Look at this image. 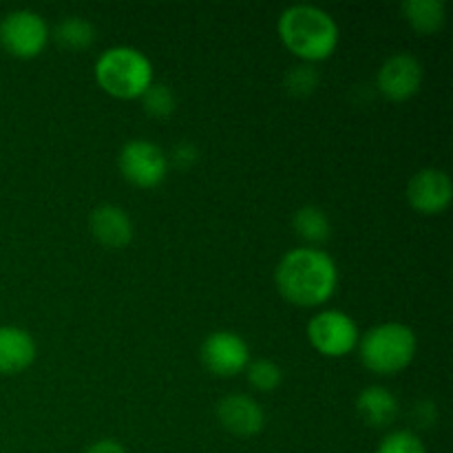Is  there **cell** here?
Masks as SVG:
<instances>
[{"label":"cell","mask_w":453,"mask_h":453,"mask_svg":"<svg viewBox=\"0 0 453 453\" xmlns=\"http://www.w3.org/2000/svg\"><path fill=\"white\" fill-rule=\"evenodd\" d=\"M118 166L124 180L137 188H155L168 175V155L150 140H131L122 146Z\"/></svg>","instance_id":"obj_7"},{"label":"cell","mask_w":453,"mask_h":453,"mask_svg":"<svg viewBox=\"0 0 453 453\" xmlns=\"http://www.w3.org/2000/svg\"><path fill=\"white\" fill-rule=\"evenodd\" d=\"M292 228L310 246L327 242L332 237V224L327 219L326 211L319 206H303L292 217Z\"/></svg>","instance_id":"obj_15"},{"label":"cell","mask_w":453,"mask_h":453,"mask_svg":"<svg viewBox=\"0 0 453 453\" xmlns=\"http://www.w3.org/2000/svg\"><path fill=\"white\" fill-rule=\"evenodd\" d=\"M403 13L418 34H436L445 25V4L441 0H407Z\"/></svg>","instance_id":"obj_16"},{"label":"cell","mask_w":453,"mask_h":453,"mask_svg":"<svg viewBox=\"0 0 453 453\" xmlns=\"http://www.w3.org/2000/svg\"><path fill=\"white\" fill-rule=\"evenodd\" d=\"M274 281L286 301L299 308H317L334 296L339 268L321 248H295L281 257L274 270Z\"/></svg>","instance_id":"obj_1"},{"label":"cell","mask_w":453,"mask_h":453,"mask_svg":"<svg viewBox=\"0 0 453 453\" xmlns=\"http://www.w3.org/2000/svg\"><path fill=\"white\" fill-rule=\"evenodd\" d=\"M35 341L18 326H0V374L13 376L35 361Z\"/></svg>","instance_id":"obj_13"},{"label":"cell","mask_w":453,"mask_h":453,"mask_svg":"<svg viewBox=\"0 0 453 453\" xmlns=\"http://www.w3.org/2000/svg\"><path fill=\"white\" fill-rule=\"evenodd\" d=\"M308 339L323 357L341 358L358 348L361 332L357 321L343 310H323L308 323Z\"/></svg>","instance_id":"obj_6"},{"label":"cell","mask_w":453,"mask_h":453,"mask_svg":"<svg viewBox=\"0 0 453 453\" xmlns=\"http://www.w3.org/2000/svg\"><path fill=\"white\" fill-rule=\"evenodd\" d=\"M202 363L211 374L233 379V376L246 372L248 363H250V348L237 332L217 330L203 339Z\"/></svg>","instance_id":"obj_8"},{"label":"cell","mask_w":453,"mask_h":453,"mask_svg":"<svg viewBox=\"0 0 453 453\" xmlns=\"http://www.w3.org/2000/svg\"><path fill=\"white\" fill-rule=\"evenodd\" d=\"M49 38L51 31L47 20L31 9H16L0 20V44L9 56L20 60L40 56Z\"/></svg>","instance_id":"obj_5"},{"label":"cell","mask_w":453,"mask_h":453,"mask_svg":"<svg viewBox=\"0 0 453 453\" xmlns=\"http://www.w3.org/2000/svg\"><path fill=\"white\" fill-rule=\"evenodd\" d=\"M88 228H91L96 242L102 243L104 248H111V250H119V248L128 246L133 242V234H135L128 212L122 206H115V203L97 206L91 212Z\"/></svg>","instance_id":"obj_12"},{"label":"cell","mask_w":453,"mask_h":453,"mask_svg":"<svg viewBox=\"0 0 453 453\" xmlns=\"http://www.w3.org/2000/svg\"><path fill=\"white\" fill-rule=\"evenodd\" d=\"M423 65L410 51L389 56L376 75V87L388 100L405 102L420 91L423 84Z\"/></svg>","instance_id":"obj_9"},{"label":"cell","mask_w":453,"mask_h":453,"mask_svg":"<svg viewBox=\"0 0 453 453\" xmlns=\"http://www.w3.org/2000/svg\"><path fill=\"white\" fill-rule=\"evenodd\" d=\"M407 199L420 215H441L453 199L451 177L441 168H423L410 180Z\"/></svg>","instance_id":"obj_10"},{"label":"cell","mask_w":453,"mask_h":453,"mask_svg":"<svg viewBox=\"0 0 453 453\" xmlns=\"http://www.w3.org/2000/svg\"><path fill=\"white\" fill-rule=\"evenodd\" d=\"M217 418L233 436L250 438L264 429V407L248 394H228L217 403Z\"/></svg>","instance_id":"obj_11"},{"label":"cell","mask_w":453,"mask_h":453,"mask_svg":"<svg viewBox=\"0 0 453 453\" xmlns=\"http://www.w3.org/2000/svg\"><path fill=\"white\" fill-rule=\"evenodd\" d=\"M376 453H427L423 441L410 429H396L380 441Z\"/></svg>","instance_id":"obj_21"},{"label":"cell","mask_w":453,"mask_h":453,"mask_svg":"<svg viewBox=\"0 0 453 453\" xmlns=\"http://www.w3.org/2000/svg\"><path fill=\"white\" fill-rule=\"evenodd\" d=\"M319 87V73L312 65H299L292 66L286 75V88L288 93L296 97H305L312 96Z\"/></svg>","instance_id":"obj_20"},{"label":"cell","mask_w":453,"mask_h":453,"mask_svg":"<svg viewBox=\"0 0 453 453\" xmlns=\"http://www.w3.org/2000/svg\"><path fill=\"white\" fill-rule=\"evenodd\" d=\"M357 411L370 427L383 429L398 418L401 407H398V398L388 388L372 385L358 394Z\"/></svg>","instance_id":"obj_14"},{"label":"cell","mask_w":453,"mask_h":453,"mask_svg":"<svg viewBox=\"0 0 453 453\" xmlns=\"http://www.w3.org/2000/svg\"><path fill=\"white\" fill-rule=\"evenodd\" d=\"M140 100L142 104H144V111L150 115V118H168L177 106L173 88L162 82L150 84V87L142 93Z\"/></svg>","instance_id":"obj_18"},{"label":"cell","mask_w":453,"mask_h":453,"mask_svg":"<svg viewBox=\"0 0 453 453\" xmlns=\"http://www.w3.org/2000/svg\"><path fill=\"white\" fill-rule=\"evenodd\" d=\"M171 157L173 159H168V162L177 164V166H193L195 159H197V149H195V144H190V142H180V144L173 149Z\"/></svg>","instance_id":"obj_22"},{"label":"cell","mask_w":453,"mask_h":453,"mask_svg":"<svg viewBox=\"0 0 453 453\" xmlns=\"http://www.w3.org/2000/svg\"><path fill=\"white\" fill-rule=\"evenodd\" d=\"M418 339L405 323H380L372 327L358 341V354L363 365L380 376H392L405 370L416 357Z\"/></svg>","instance_id":"obj_4"},{"label":"cell","mask_w":453,"mask_h":453,"mask_svg":"<svg viewBox=\"0 0 453 453\" xmlns=\"http://www.w3.org/2000/svg\"><path fill=\"white\" fill-rule=\"evenodd\" d=\"M96 82L102 91L119 100H135L155 82L153 62L140 49L118 44L100 53L93 66Z\"/></svg>","instance_id":"obj_3"},{"label":"cell","mask_w":453,"mask_h":453,"mask_svg":"<svg viewBox=\"0 0 453 453\" xmlns=\"http://www.w3.org/2000/svg\"><path fill=\"white\" fill-rule=\"evenodd\" d=\"M277 31L288 51L305 65L323 62L339 47L341 31L332 13L314 4H292L279 16Z\"/></svg>","instance_id":"obj_2"},{"label":"cell","mask_w":453,"mask_h":453,"mask_svg":"<svg viewBox=\"0 0 453 453\" xmlns=\"http://www.w3.org/2000/svg\"><path fill=\"white\" fill-rule=\"evenodd\" d=\"M248 383L259 392H274L281 385L283 372L270 358H259V361H250L246 367Z\"/></svg>","instance_id":"obj_19"},{"label":"cell","mask_w":453,"mask_h":453,"mask_svg":"<svg viewBox=\"0 0 453 453\" xmlns=\"http://www.w3.org/2000/svg\"><path fill=\"white\" fill-rule=\"evenodd\" d=\"M84 453H127V449L122 447V442L113 441V438H102V441L88 445Z\"/></svg>","instance_id":"obj_23"},{"label":"cell","mask_w":453,"mask_h":453,"mask_svg":"<svg viewBox=\"0 0 453 453\" xmlns=\"http://www.w3.org/2000/svg\"><path fill=\"white\" fill-rule=\"evenodd\" d=\"M53 38L60 47L71 51H84L96 42V27L82 16H66L53 29Z\"/></svg>","instance_id":"obj_17"}]
</instances>
